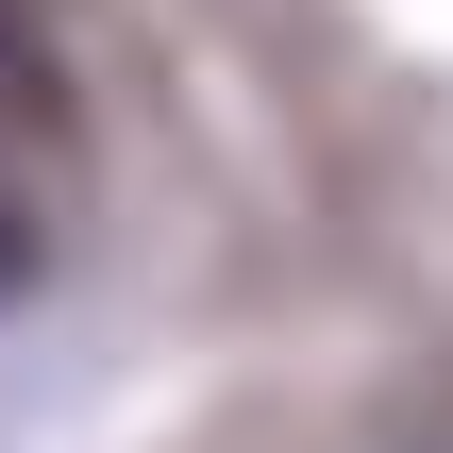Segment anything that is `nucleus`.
<instances>
[{
	"instance_id": "f257e3e1",
	"label": "nucleus",
	"mask_w": 453,
	"mask_h": 453,
	"mask_svg": "<svg viewBox=\"0 0 453 453\" xmlns=\"http://www.w3.org/2000/svg\"><path fill=\"white\" fill-rule=\"evenodd\" d=\"M17 286H34V235H17V202H0V303H17Z\"/></svg>"
}]
</instances>
